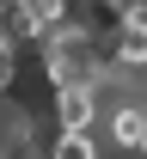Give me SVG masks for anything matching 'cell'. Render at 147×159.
<instances>
[{"mask_svg": "<svg viewBox=\"0 0 147 159\" xmlns=\"http://www.w3.org/2000/svg\"><path fill=\"white\" fill-rule=\"evenodd\" d=\"M141 159H147V141H141Z\"/></svg>", "mask_w": 147, "mask_h": 159, "instance_id": "obj_5", "label": "cell"}, {"mask_svg": "<svg viewBox=\"0 0 147 159\" xmlns=\"http://www.w3.org/2000/svg\"><path fill=\"white\" fill-rule=\"evenodd\" d=\"M117 67H147V12L129 6V19L117 25Z\"/></svg>", "mask_w": 147, "mask_h": 159, "instance_id": "obj_2", "label": "cell"}, {"mask_svg": "<svg viewBox=\"0 0 147 159\" xmlns=\"http://www.w3.org/2000/svg\"><path fill=\"white\" fill-rule=\"evenodd\" d=\"M110 141L129 147V153H141V141H147V110L141 104H123V110L110 116Z\"/></svg>", "mask_w": 147, "mask_h": 159, "instance_id": "obj_3", "label": "cell"}, {"mask_svg": "<svg viewBox=\"0 0 147 159\" xmlns=\"http://www.w3.org/2000/svg\"><path fill=\"white\" fill-rule=\"evenodd\" d=\"M92 116H98V86H92V74L86 80H62V86H55V122H62V129H92Z\"/></svg>", "mask_w": 147, "mask_h": 159, "instance_id": "obj_1", "label": "cell"}, {"mask_svg": "<svg viewBox=\"0 0 147 159\" xmlns=\"http://www.w3.org/2000/svg\"><path fill=\"white\" fill-rule=\"evenodd\" d=\"M49 159H98V141H92V129H62Z\"/></svg>", "mask_w": 147, "mask_h": 159, "instance_id": "obj_4", "label": "cell"}]
</instances>
